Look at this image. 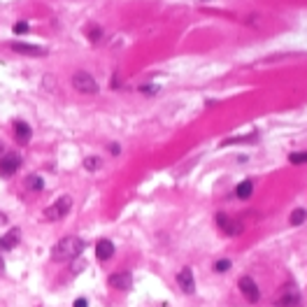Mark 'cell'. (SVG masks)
I'll return each mask as SVG.
<instances>
[{"label": "cell", "instance_id": "1", "mask_svg": "<svg viewBox=\"0 0 307 307\" xmlns=\"http://www.w3.org/2000/svg\"><path fill=\"white\" fill-rule=\"evenodd\" d=\"M86 249V242L77 235H68V237H60L51 247V261L56 263H66V261H73V259H79L82 252Z\"/></svg>", "mask_w": 307, "mask_h": 307}, {"label": "cell", "instance_id": "2", "mask_svg": "<svg viewBox=\"0 0 307 307\" xmlns=\"http://www.w3.org/2000/svg\"><path fill=\"white\" fill-rule=\"evenodd\" d=\"M70 210H73V198H70V196H60L58 200H54V203L44 210V219H47V221H60V219L68 217Z\"/></svg>", "mask_w": 307, "mask_h": 307}, {"label": "cell", "instance_id": "3", "mask_svg": "<svg viewBox=\"0 0 307 307\" xmlns=\"http://www.w3.org/2000/svg\"><path fill=\"white\" fill-rule=\"evenodd\" d=\"M73 86L79 91V93H86V96L98 93V82L91 77L89 73H84V70H79V73L73 75Z\"/></svg>", "mask_w": 307, "mask_h": 307}, {"label": "cell", "instance_id": "4", "mask_svg": "<svg viewBox=\"0 0 307 307\" xmlns=\"http://www.w3.org/2000/svg\"><path fill=\"white\" fill-rule=\"evenodd\" d=\"M237 286H240L242 295H244V298H247L249 302H259V300H261V291H259V286H256V282H254V279L249 277V275L240 277Z\"/></svg>", "mask_w": 307, "mask_h": 307}, {"label": "cell", "instance_id": "5", "mask_svg": "<svg viewBox=\"0 0 307 307\" xmlns=\"http://www.w3.org/2000/svg\"><path fill=\"white\" fill-rule=\"evenodd\" d=\"M7 47L12 49L14 54L21 56H47V49L37 47V44H28V42H10Z\"/></svg>", "mask_w": 307, "mask_h": 307}, {"label": "cell", "instance_id": "6", "mask_svg": "<svg viewBox=\"0 0 307 307\" xmlns=\"http://www.w3.org/2000/svg\"><path fill=\"white\" fill-rule=\"evenodd\" d=\"M19 168H21V158L17 154H5L0 161V175L3 177H12Z\"/></svg>", "mask_w": 307, "mask_h": 307}, {"label": "cell", "instance_id": "7", "mask_svg": "<svg viewBox=\"0 0 307 307\" xmlns=\"http://www.w3.org/2000/svg\"><path fill=\"white\" fill-rule=\"evenodd\" d=\"M298 302H300V295H298L295 289H291V286H286V289L275 298V305L277 307H295Z\"/></svg>", "mask_w": 307, "mask_h": 307}, {"label": "cell", "instance_id": "8", "mask_svg": "<svg viewBox=\"0 0 307 307\" xmlns=\"http://www.w3.org/2000/svg\"><path fill=\"white\" fill-rule=\"evenodd\" d=\"M109 286L116 291H131L133 289V275L131 272H116L109 277Z\"/></svg>", "mask_w": 307, "mask_h": 307}, {"label": "cell", "instance_id": "9", "mask_svg": "<svg viewBox=\"0 0 307 307\" xmlns=\"http://www.w3.org/2000/svg\"><path fill=\"white\" fill-rule=\"evenodd\" d=\"M177 284L181 286L184 293H193V291H196V277H193L191 268H181V270L177 272Z\"/></svg>", "mask_w": 307, "mask_h": 307}, {"label": "cell", "instance_id": "10", "mask_svg": "<svg viewBox=\"0 0 307 307\" xmlns=\"http://www.w3.org/2000/svg\"><path fill=\"white\" fill-rule=\"evenodd\" d=\"M217 223H219V228H221L226 235H240L242 233V223L228 219L226 214H217Z\"/></svg>", "mask_w": 307, "mask_h": 307}, {"label": "cell", "instance_id": "11", "mask_svg": "<svg viewBox=\"0 0 307 307\" xmlns=\"http://www.w3.org/2000/svg\"><path fill=\"white\" fill-rule=\"evenodd\" d=\"M14 138H17L19 145H28L30 138H33V131L26 121H14Z\"/></svg>", "mask_w": 307, "mask_h": 307}, {"label": "cell", "instance_id": "12", "mask_svg": "<svg viewBox=\"0 0 307 307\" xmlns=\"http://www.w3.org/2000/svg\"><path fill=\"white\" fill-rule=\"evenodd\" d=\"M19 233H21L19 228H12L10 233L3 235V237H0V252H10V249L17 247V244H19Z\"/></svg>", "mask_w": 307, "mask_h": 307}, {"label": "cell", "instance_id": "13", "mask_svg": "<svg viewBox=\"0 0 307 307\" xmlns=\"http://www.w3.org/2000/svg\"><path fill=\"white\" fill-rule=\"evenodd\" d=\"M96 256L100 261H109L112 256H114V242H109V240H100L96 244Z\"/></svg>", "mask_w": 307, "mask_h": 307}, {"label": "cell", "instance_id": "14", "mask_svg": "<svg viewBox=\"0 0 307 307\" xmlns=\"http://www.w3.org/2000/svg\"><path fill=\"white\" fill-rule=\"evenodd\" d=\"M252 191H254L252 179H244V181H240V184H237V189H235V196H237V198H242V200H247L249 196H252Z\"/></svg>", "mask_w": 307, "mask_h": 307}, {"label": "cell", "instance_id": "15", "mask_svg": "<svg viewBox=\"0 0 307 307\" xmlns=\"http://www.w3.org/2000/svg\"><path fill=\"white\" fill-rule=\"evenodd\" d=\"M26 189H28V191H42L44 179L40 175H28L26 177Z\"/></svg>", "mask_w": 307, "mask_h": 307}, {"label": "cell", "instance_id": "16", "mask_svg": "<svg viewBox=\"0 0 307 307\" xmlns=\"http://www.w3.org/2000/svg\"><path fill=\"white\" fill-rule=\"evenodd\" d=\"M100 165H102V161H100L98 156H86V158H84V168L91 170V172H93V170H98Z\"/></svg>", "mask_w": 307, "mask_h": 307}, {"label": "cell", "instance_id": "17", "mask_svg": "<svg viewBox=\"0 0 307 307\" xmlns=\"http://www.w3.org/2000/svg\"><path fill=\"white\" fill-rule=\"evenodd\" d=\"M305 219H307V212L305 210H293V214H291V223H293V226H300Z\"/></svg>", "mask_w": 307, "mask_h": 307}, {"label": "cell", "instance_id": "18", "mask_svg": "<svg viewBox=\"0 0 307 307\" xmlns=\"http://www.w3.org/2000/svg\"><path fill=\"white\" fill-rule=\"evenodd\" d=\"M214 270H217V272H228L230 270V261L228 259L217 261V263H214Z\"/></svg>", "mask_w": 307, "mask_h": 307}, {"label": "cell", "instance_id": "19", "mask_svg": "<svg viewBox=\"0 0 307 307\" xmlns=\"http://www.w3.org/2000/svg\"><path fill=\"white\" fill-rule=\"evenodd\" d=\"M291 163H295V165L307 163V151H300V154H291Z\"/></svg>", "mask_w": 307, "mask_h": 307}, {"label": "cell", "instance_id": "20", "mask_svg": "<svg viewBox=\"0 0 307 307\" xmlns=\"http://www.w3.org/2000/svg\"><path fill=\"white\" fill-rule=\"evenodd\" d=\"M14 33H17V35L28 33V24H26V21H17V24H14Z\"/></svg>", "mask_w": 307, "mask_h": 307}, {"label": "cell", "instance_id": "21", "mask_svg": "<svg viewBox=\"0 0 307 307\" xmlns=\"http://www.w3.org/2000/svg\"><path fill=\"white\" fill-rule=\"evenodd\" d=\"M73 307H89V300H86V298H77Z\"/></svg>", "mask_w": 307, "mask_h": 307}, {"label": "cell", "instance_id": "22", "mask_svg": "<svg viewBox=\"0 0 307 307\" xmlns=\"http://www.w3.org/2000/svg\"><path fill=\"white\" fill-rule=\"evenodd\" d=\"M142 91H145V93H156L158 86H149V84H147V86H142Z\"/></svg>", "mask_w": 307, "mask_h": 307}, {"label": "cell", "instance_id": "23", "mask_svg": "<svg viewBox=\"0 0 307 307\" xmlns=\"http://www.w3.org/2000/svg\"><path fill=\"white\" fill-rule=\"evenodd\" d=\"M91 40H98V37H100V28H98V26H96V30H91Z\"/></svg>", "mask_w": 307, "mask_h": 307}, {"label": "cell", "instance_id": "24", "mask_svg": "<svg viewBox=\"0 0 307 307\" xmlns=\"http://www.w3.org/2000/svg\"><path fill=\"white\" fill-rule=\"evenodd\" d=\"M109 151H112V154H119V145H109Z\"/></svg>", "mask_w": 307, "mask_h": 307}, {"label": "cell", "instance_id": "25", "mask_svg": "<svg viewBox=\"0 0 307 307\" xmlns=\"http://www.w3.org/2000/svg\"><path fill=\"white\" fill-rule=\"evenodd\" d=\"M5 272V261H3V256H0V275Z\"/></svg>", "mask_w": 307, "mask_h": 307}, {"label": "cell", "instance_id": "26", "mask_svg": "<svg viewBox=\"0 0 307 307\" xmlns=\"http://www.w3.org/2000/svg\"><path fill=\"white\" fill-rule=\"evenodd\" d=\"M5 223H7V217L5 214H0V226H5Z\"/></svg>", "mask_w": 307, "mask_h": 307}, {"label": "cell", "instance_id": "27", "mask_svg": "<svg viewBox=\"0 0 307 307\" xmlns=\"http://www.w3.org/2000/svg\"><path fill=\"white\" fill-rule=\"evenodd\" d=\"M3 151H5V149H3V142H0V156H3Z\"/></svg>", "mask_w": 307, "mask_h": 307}]
</instances>
